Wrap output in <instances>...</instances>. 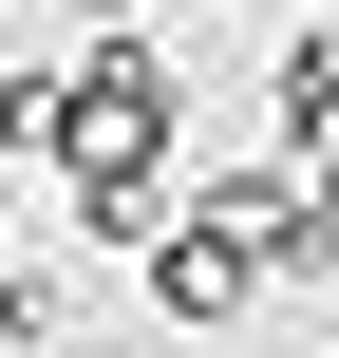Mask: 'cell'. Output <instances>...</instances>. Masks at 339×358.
Returning a JSON list of instances; mask_svg holds the SVG:
<instances>
[{"label": "cell", "instance_id": "1", "mask_svg": "<svg viewBox=\"0 0 339 358\" xmlns=\"http://www.w3.org/2000/svg\"><path fill=\"white\" fill-rule=\"evenodd\" d=\"M75 57V151L57 170H189V57L132 19V38H57Z\"/></svg>", "mask_w": 339, "mask_h": 358}, {"label": "cell", "instance_id": "2", "mask_svg": "<svg viewBox=\"0 0 339 358\" xmlns=\"http://www.w3.org/2000/svg\"><path fill=\"white\" fill-rule=\"evenodd\" d=\"M264 151H302V170H339V19H302V38L264 57Z\"/></svg>", "mask_w": 339, "mask_h": 358}, {"label": "cell", "instance_id": "3", "mask_svg": "<svg viewBox=\"0 0 339 358\" xmlns=\"http://www.w3.org/2000/svg\"><path fill=\"white\" fill-rule=\"evenodd\" d=\"M57 208H75L94 245H132V264H151V245L189 227V170H57Z\"/></svg>", "mask_w": 339, "mask_h": 358}, {"label": "cell", "instance_id": "4", "mask_svg": "<svg viewBox=\"0 0 339 358\" xmlns=\"http://www.w3.org/2000/svg\"><path fill=\"white\" fill-rule=\"evenodd\" d=\"M75 151V57H19L0 76V170H57Z\"/></svg>", "mask_w": 339, "mask_h": 358}, {"label": "cell", "instance_id": "5", "mask_svg": "<svg viewBox=\"0 0 339 358\" xmlns=\"http://www.w3.org/2000/svg\"><path fill=\"white\" fill-rule=\"evenodd\" d=\"M75 340V283H57V264H0V358H57Z\"/></svg>", "mask_w": 339, "mask_h": 358}, {"label": "cell", "instance_id": "6", "mask_svg": "<svg viewBox=\"0 0 339 358\" xmlns=\"http://www.w3.org/2000/svg\"><path fill=\"white\" fill-rule=\"evenodd\" d=\"M57 358H170V321H75Z\"/></svg>", "mask_w": 339, "mask_h": 358}, {"label": "cell", "instance_id": "7", "mask_svg": "<svg viewBox=\"0 0 339 358\" xmlns=\"http://www.w3.org/2000/svg\"><path fill=\"white\" fill-rule=\"evenodd\" d=\"M57 19H75V38H132V19H151V0H57Z\"/></svg>", "mask_w": 339, "mask_h": 358}, {"label": "cell", "instance_id": "8", "mask_svg": "<svg viewBox=\"0 0 339 358\" xmlns=\"http://www.w3.org/2000/svg\"><path fill=\"white\" fill-rule=\"evenodd\" d=\"M0 264H19V227H0Z\"/></svg>", "mask_w": 339, "mask_h": 358}, {"label": "cell", "instance_id": "9", "mask_svg": "<svg viewBox=\"0 0 339 358\" xmlns=\"http://www.w3.org/2000/svg\"><path fill=\"white\" fill-rule=\"evenodd\" d=\"M208 19H245V0H208Z\"/></svg>", "mask_w": 339, "mask_h": 358}]
</instances>
